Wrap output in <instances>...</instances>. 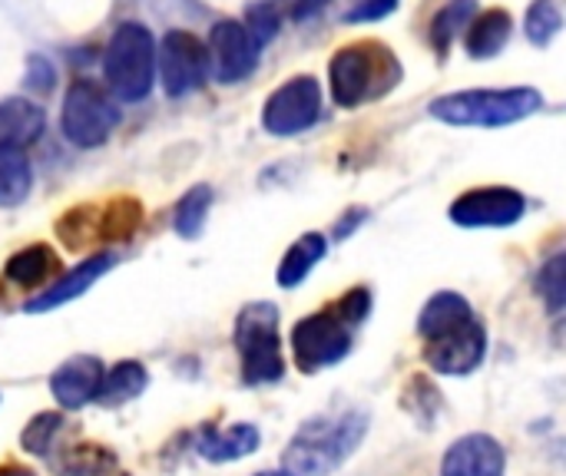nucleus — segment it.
Here are the masks:
<instances>
[{
	"label": "nucleus",
	"instance_id": "27",
	"mask_svg": "<svg viewBox=\"0 0 566 476\" xmlns=\"http://www.w3.org/2000/svg\"><path fill=\"white\" fill-rule=\"evenodd\" d=\"M524 27H527V36H531V43H537V46H547L557 33H560V27H564V13H560V7H557V0H537L531 10H527V20H524Z\"/></svg>",
	"mask_w": 566,
	"mask_h": 476
},
{
	"label": "nucleus",
	"instance_id": "13",
	"mask_svg": "<svg viewBox=\"0 0 566 476\" xmlns=\"http://www.w3.org/2000/svg\"><path fill=\"white\" fill-rule=\"evenodd\" d=\"M103 361L96 355H73L50 374V394L63 411H80L99 394Z\"/></svg>",
	"mask_w": 566,
	"mask_h": 476
},
{
	"label": "nucleus",
	"instance_id": "38",
	"mask_svg": "<svg viewBox=\"0 0 566 476\" xmlns=\"http://www.w3.org/2000/svg\"><path fill=\"white\" fill-rule=\"evenodd\" d=\"M255 476H292V474H289V470L282 467V470H262V474H255Z\"/></svg>",
	"mask_w": 566,
	"mask_h": 476
},
{
	"label": "nucleus",
	"instance_id": "21",
	"mask_svg": "<svg viewBox=\"0 0 566 476\" xmlns=\"http://www.w3.org/2000/svg\"><path fill=\"white\" fill-rule=\"evenodd\" d=\"M328 252V239L322 232H305L302 239H295V245L285 252L282 265H279V285L282 288H298L308 272L325 258Z\"/></svg>",
	"mask_w": 566,
	"mask_h": 476
},
{
	"label": "nucleus",
	"instance_id": "3",
	"mask_svg": "<svg viewBox=\"0 0 566 476\" xmlns=\"http://www.w3.org/2000/svg\"><path fill=\"white\" fill-rule=\"evenodd\" d=\"M544 106V96L534 86H511V89H464L448 93L431 103V116L451 126H511L534 116Z\"/></svg>",
	"mask_w": 566,
	"mask_h": 476
},
{
	"label": "nucleus",
	"instance_id": "11",
	"mask_svg": "<svg viewBox=\"0 0 566 476\" xmlns=\"http://www.w3.org/2000/svg\"><path fill=\"white\" fill-rule=\"evenodd\" d=\"M527 212V199L507 186L471 189L451 205V222L461 229H504L521 222Z\"/></svg>",
	"mask_w": 566,
	"mask_h": 476
},
{
	"label": "nucleus",
	"instance_id": "20",
	"mask_svg": "<svg viewBox=\"0 0 566 476\" xmlns=\"http://www.w3.org/2000/svg\"><path fill=\"white\" fill-rule=\"evenodd\" d=\"M468 27H471L468 30V53L474 60L497 56L507 46L511 33H514V20H511L507 10H488L478 20H471Z\"/></svg>",
	"mask_w": 566,
	"mask_h": 476
},
{
	"label": "nucleus",
	"instance_id": "19",
	"mask_svg": "<svg viewBox=\"0 0 566 476\" xmlns=\"http://www.w3.org/2000/svg\"><path fill=\"white\" fill-rule=\"evenodd\" d=\"M146 388H149V371L139 361H119L116 368L103 371L96 401L103 408H123V404L136 401Z\"/></svg>",
	"mask_w": 566,
	"mask_h": 476
},
{
	"label": "nucleus",
	"instance_id": "16",
	"mask_svg": "<svg viewBox=\"0 0 566 476\" xmlns=\"http://www.w3.org/2000/svg\"><path fill=\"white\" fill-rule=\"evenodd\" d=\"M259 427L255 424H232L226 431L216 427H202L196 437V454L209 464H232L242 457H252L259 451Z\"/></svg>",
	"mask_w": 566,
	"mask_h": 476
},
{
	"label": "nucleus",
	"instance_id": "24",
	"mask_svg": "<svg viewBox=\"0 0 566 476\" xmlns=\"http://www.w3.org/2000/svg\"><path fill=\"white\" fill-rule=\"evenodd\" d=\"M209 209H212V189L209 186H192L179 205H176V215H172V229L179 239H199L206 219H209Z\"/></svg>",
	"mask_w": 566,
	"mask_h": 476
},
{
	"label": "nucleus",
	"instance_id": "29",
	"mask_svg": "<svg viewBox=\"0 0 566 476\" xmlns=\"http://www.w3.org/2000/svg\"><path fill=\"white\" fill-rule=\"evenodd\" d=\"M537 292L541 298L547 302L551 315H560L566 305V255H554L544 268H541V278H537Z\"/></svg>",
	"mask_w": 566,
	"mask_h": 476
},
{
	"label": "nucleus",
	"instance_id": "22",
	"mask_svg": "<svg viewBox=\"0 0 566 476\" xmlns=\"http://www.w3.org/2000/svg\"><path fill=\"white\" fill-rule=\"evenodd\" d=\"M60 476H106L119 467L116 454L103 444H73L63 447V457L53 461Z\"/></svg>",
	"mask_w": 566,
	"mask_h": 476
},
{
	"label": "nucleus",
	"instance_id": "30",
	"mask_svg": "<svg viewBox=\"0 0 566 476\" xmlns=\"http://www.w3.org/2000/svg\"><path fill=\"white\" fill-rule=\"evenodd\" d=\"M405 408L411 411L415 421H421V427H431V421L438 417V408H441V394L424 378H415L411 388L405 391Z\"/></svg>",
	"mask_w": 566,
	"mask_h": 476
},
{
	"label": "nucleus",
	"instance_id": "9",
	"mask_svg": "<svg viewBox=\"0 0 566 476\" xmlns=\"http://www.w3.org/2000/svg\"><path fill=\"white\" fill-rule=\"evenodd\" d=\"M322 113V86L315 76H292L282 83L262 109V126L272 136H295L305 133Z\"/></svg>",
	"mask_w": 566,
	"mask_h": 476
},
{
	"label": "nucleus",
	"instance_id": "34",
	"mask_svg": "<svg viewBox=\"0 0 566 476\" xmlns=\"http://www.w3.org/2000/svg\"><path fill=\"white\" fill-rule=\"evenodd\" d=\"M53 80H56V73H53V66L43 56H30L27 60V86L30 89L46 93V89H53Z\"/></svg>",
	"mask_w": 566,
	"mask_h": 476
},
{
	"label": "nucleus",
	"instance_id": "1",
	"mask_svg": "<svg viewBox=\"0 0 566 476\" xmlns=\"http://www.w3.org/2000/svg\"><path fill=\"white\" fill-rule=\"evenodd\" d=\"M418 335L424 338V361L438 374L464 378L488 358V328L474 315L471 302L458 292H438L424 305Z\"/></svg>",
	"mask_w": 566,
	"mask_h": 476
},
{
	"label": "nucleus",
	"instance_id": "31",
	"mask_svg": "<svg viewBox=\"0 0 566 476\" xmlns=\"http://www.w3.org/2000/svg\"><path fill=\"white\" fill-rule=\"evenodd\" d=\"M245 33L252 36V43L255 46H265L275 33H279V10H275V3L272 0H259V3H252L249 7V13H245Z\"/></svg>",
	"mask_w": 566,
	"mask_h": 476
},
{
	"label": "nucleus",
	"instance_id": "28",
	"mask_svg": "<svg viewBox=\"0 0 566 476\" xmlns=\"http://www.w3.org/2000/svg\"><path fill=\"white\" fill-rule=\"evenodd\" d=\"M139 219H143L139 202H133V199H116V202L109 205L106 219L99 222V232H96V235H99V239L123 242V239H129V235L136 232Z\"/></svg>",
	"mask_w": 566,
	"mask_h": 476
},
{
	"label": "nucleus",
	"instance_id": "4",
	"mask_svg": "<svg viewBox=\"0 0 566 476\" xmlns=\"http://www.w3.org/2000/svg\"><path fill=\"white\" fill-rule=\"evenodd\" d=\"M235 351L242 361V384H275L285 374L279 341V308L272 302H252L235 318Z\"/></svg>",
	"mask_w": 566,
	"mask_h": 476
},
{
	"label": "nucleus",
	"instance_id": "17",
	"mask_svg": "<svg viewBox=\"0 0 566 476\" xmlns=\"http://www.w3.org/2000/svg\"><path fill=\"white\" fill-rule=\"evenodd\" d=\"M43 133V109L30 99H3L0 103V146L27 149Z\"/></svg>",
	"mask_w": 566,
	"mask_h": 476
},
{
	"label": "nucleus",
	"instance_id": "32",
	"mask_svg": "<svg viewBox=\"0 0 566 476\" xmlns=\"http://www.w3.org/2000/svg\"><path fill=\"white\" fill-rule=\"evenodd\" d=\"M352 328H358L368 315H371V292L368 288H352L345 298H338L335 305H332Z\"/></svg>",
	"mask_w": 566,
	"mask_h": 476
},
{
	"label": "nucleus",
	"instance_id": "2",
	"mask_svg": "<svg viewBox=\"0 0 566 476\" xmlns=\"http://www.w3.org/2000/svg\"><path fill=\"white\" fill-rule=\"evenodd\" d=\"M368 434V411L308 417L282 451V467L292 476H332Z\"/></svg>",
	"mask_w": 566,
	"mask_h": 476
},
{
	"label": "nucleus",
	"instance_id": "15",
	"mask_svg": "<svg viewBox=\"0 0 566 476\" xmlns=\"http://www.w3.org/2000/svg\"><path fill=\"white\" fill-rule=\"evenodd\" d=\"M113 265H116V255H109V252L90 255L86 262H80L76 268H70L60 282H53L46 292H36V298H30V302L23 305V311H27V315H43V311H53V308H60V305H66V302H73V298H80V295L90 292Z\"/></svg>",
	"mask_w": 566,
	"mask_h": 476
},
{
	"label": "nucleus",
	"instance_id": "5",
	"mask_svg": "<svg viewBox=\"0 0 566 476\" xmlns=\"http://www.w3.org/2000/svg\"><path fill=\"white\" fill-rule=\"evenodd\" d=\"M103 73L116 99L136 103L153 89L156 73V43L149 27L126 20L113 30L106 53H103Z\"/></svg>",
	"mask_w": 566,
	"mask_h": 476
},
{
	"label": "nucleus",
	"instance_id": "33",
	"mask_svg": "<svg viewBox=\"0 0 566 476\" xmlns=\"http://www.w3.org/2000/svg\"><path fill=\"white\" fill-rule=\"evenodd\" d=\"M395 10H398V0H361L358 7H352L345 13V20L348 23H365V20H381V17H388Z\"/></svg>",
	"mask_w": 566,
	"mask_h": 476
},
{
	"label": "nucleus",
	"instance_id": "35",
	"mask_svg": "<svg viewBox=\"0 0 566 476\" xmlns=\"http://www.w3.org/2000/svg\"><path fill=\"white\" fill-rule=\"evenodd\" d=\"M365 222V209H352L342 222H338V229H335V242H345L348 239V232L352 229H358Z\"/></svg>",
	"mask_w": 566,
	"mask_h": 476
},
{
	"label": "nucleus",
	"instance_id": "18",
	"mask_svg": "<svg viewBox=\"0 0 566 476\" xmlns=\"http://www.w3.org/2000/svg\"><path fill=\"white\" fill-rule=\"evenodd\" d=\"M56 268H60V258L50 245H27L7 258L3 278L13 282L17 288H43L50 275H56Z\"/></svg>",
	"mask_w": 566,
	"mask_h": 476
},
{
	"label": "nucleus",
	"instance_id": "14",
	"mask_svg": "<svg viewBox=\"0 0 566 476\" xmlns=\"http://www.w3.org/2000/svg\"><path fill=\"white\" fill-rule=\"evenodd\" d=\"M507 454L491 434H468L454 441L444 454L441 476H504Z\"/></svg>",
	"mask_w": 566,
	"mask_h": 476
},
{
	"label": "nucleus",
	"instance_id": "7",
	"mask_svg": "<svg viewBox=\"0 0 566 476\" xmlns=\"http://www.w3.org/2000/svg\"><path fill=\"white\" fill-rule=\"evenodd\" d=\"M385 66H395L391 50L378 43H352L342 46L332 60V99L338 106H358L368 96H381Z\"/></svg>",
	"mask_w": 566,
	"mask_h": 476
},
{
	"label": "nucleus",
	"instance_id": "26",
	"mask_svg": "<svg viewBox=\"0 0 566 476\" xmlns=\"http://www.w3.org/2000/svg\"><path fill=\"white\" fill-rule=\"evenodd\" d=\"M478 13V3L474 0H448L438 13H434V23H431V40L441 53H448V46L454 43V36L461 33V27L471 23V17Z\"/></svg>",
	"mask_w": 566,
	"mask_h": 476
},
{
	"label": "nucleus",
	"instance_id": "8",
	"mask_svg": "<svg viewBox=\"0 0 566 476\" xmlns=\"http://www.w3.org/2000/svg\"><path fill=\"white\" fill-rule=\"evenodd\" d=\"M292 351H295V364L305 374H318L338 361L348 358L352 351V325L335 311H315L308 318H302L292 328Z\"/></svg>",
	"mask_w": 566,
	"mask_h": 476
},
{
	"label": "nucleus",
	"instance_id": "6",
	"mask_svg": "<svg viewBox=\"0 0 566 476\" xmlns=\"http://www.w3.org/2000/svg\"><path fill=\"white\" fill-rule=\"evenodd\" d=\"M119 123V109L116 99L96 86L93 80H73L66 96H63V109H60V129L63 136L80 146V149H96L109 139V133Z\"/></svg>",
	"mask_w": 566,
	"mask_h": 476
},
{
	"label": "nucleus",
	"instance_id": "23",
	"mask_svg": "<svg viewBox=\"0 0 566 476\" xmlns=\"http://www.w3.org/2000/svg\"><path fill=\"white\" fill-rule=\"evenodd\" d=\"M30 159L17 146H0V205L13 209L30 195Z\"/></svg>",
	"mask_w": 566,
	"mask_h": 476
},
{
	"label": "nucleus",
	"instance_id": "36",
	"mask_svg": "<svg viewBox=\"0 0 566 476\" xmlns=\"http://www.w3.org/2000/svg\"><path fill=\"white\" fill-rule=\"evenodd\" d=\"M325 3H328V0H295L292 17H295V20H312L318 10H325Z\"/></svg>",
	"mask_w": 566,
	"mask_h": 476
},
{
	"label": "nucleus",
	"instance_id": "37",
	"mask_svg": "<svg viewBox=\"0 0 566 476\" xmlns=\"http://www.w3.org/2000/svg\"><path fill=\"white\" fill-rule=\"evenodd\" d=\"M0 476H33L27 467H17V464H0Z\"/></svg>",
	"mask_w": 566,
	"mask_h": 476
},
{
	"label": "nucleus",
	"instance_id": "25",
	"mask_svg": "<svg viewBox=\"0 0 566 476\" xmlns=\"http://www.w3.org/2000/svg\"><path fill=\"white\" fill-rule=\"evenodd\" d=\"M63 431H66L63 414H56V411L36 414V417L23 427L20 447H23L27 454H33V457H50V451L56 447V441L63 437Z\"/></svg>",
	"mask_w": 566,
	"mask_h": 476
},
{
	"label": "nucleus",
	"instance_id": "10",
	"mask_svg": "<svg viewBox=\"0 0 566 476\" xmlns=\"http://www.w3.org/2000/svg\"><path fill=\"white\" fill-rule=\"evenodd\" d=\"M156 66L166 96H186L196 86H202L209 70V53L202 40L189 30H169L156 50Z\"/></svg>",
	"mask_w": 566,
	"mask_h": 476
},
{
	"label": "nucleus",
	"instance_id": "12",
	"mask_svg": "<svg viewBox=\"0 0 566 476\" xmlns=\"http://www.w3.org/2000/svg\"><path fill=\"white\" fill-rule=\"evenodd\" d=\"M255 43L239 20H219L209 33V66L219 83H239L255 70Z\"/></svg>",
	"mask_w": 566,
	"mask_h": 476
}]
</instances>
